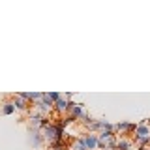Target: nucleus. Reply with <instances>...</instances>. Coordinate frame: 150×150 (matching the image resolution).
Listing matches in <instances>:
<instances>
[{
    "label": "nucleus",
    "instance_id": "nucleus-12",
    "mask_svg": "<svg viewBox=\"0 0 150 150\" xmlns=\"http://www.w3.org/2000/svg\"><path fill=\"white\" fill-rule=\"evenodd\" d=\"M116 148H118V150H129L131 148V141H128V139H118V141H116Z\"/></svg>",
    "mask_w": 150,
    "mask_h": 150
},
{
    "label": "nucleus",
    "instance_id": "nucleus-4",
    "mask_svg": "<svg viewBox=\"0 0 150 150\" xmlns=\"http://www.w3.org/2000/svg\"><path fill=\"white\" fill-rule=\"evenodd\" d=\"M36 107H38V111H40V115H43V112H47L53 107V101L49 100V96H47L45 92H41V100L36 101Z\"/></svg>",
    "mask_w": 150,
    "mask_h": 150
},
{
    "label": "nucleus",
    "instance_id": "nucleus-3",
    "mask_svg": "<svg viewBox=\"0 0 150 150\" xmlns=\"http://www.w3.org/2000/svg\"><path fill=\"white\" fill-rule=\"evenodd\" d=\"M81 143L86 146V150H96L98 148V135L96 133H86L81 137Z\"/></svg>",
    "mask_w": 150,
    "mask_h": 150
},
{
    "label": "nucleus",
    "instance_id": "nucleus-7",
    "mask_svg": "<svg viewBox=\"0 0 150 150\" xmlns=\"http://www.w3.org/2000/svg\"><path fill=\"white\" fill-rule=\"evenodd\" d=\"M135 126L137 124H131V122H118L115 126V131H122V133H131L135 131Z\"/></svg>",
    "mask_w": 150,
    "mask_h": 150
},
{
    "label": "nucleus",
    "instance_id": "nucleus-1",
    "mask_svg": "<svg viewBox=\"0 0 150 150\" xmlns=\"http://www.w3.org/2000/svg\"><path fill=\"white\" fill-rule=\"evenodd\" d=\"M41 135H43V141H49V143H53L54 148H58L60 141L64 137V128L58 124H49L41 129Z\"/></svg>",
    "mask_w": 150,
    "mask_h": 150
},
{
    "label": "nucleus",
    "instance_id": "nucleus-2",
    "mask_svg": "<svg viewBox=\"0 0 150 150\" xmlns=\"http://www.w3.org/2000/svg\"><path fill=\"white\" fill-rule=\"evenodd\" d=\"M144 137H150V126L146 120L139 122L137 126H135V137L133 141H139V139H144Z\"/></svg>",
    "mask_w": 150,
    "mask_h": 150
},
{
    "label": "nucleus",
    "instance_id": "nucleus-10",
    "mask_svg": "<svg viewBox=\"0 0 150 150\" xmlns=\"http://www.w3.org/2000/svg\"><path fill=\"white\" fill-rule=\"evenodd\" d=\"M13 105H15V111H26V109H28V103H26L25 100H21L17 94L13 96Z\"/></svg>",
    "mask_w": 150,
    "mask_h": 150
},
{
    "label": "nucleus",
    "instance_id": "nucleus-11",
    "mask_svg": "<svg viewBox=\"0 0 150 150\" xmlns=\"http://www.w3.org/2000/svg\"><path fill=\"white\" fill-rule=\"evenodd\" d=\"M13 112H15V105H13V101H6L2 105V115L9 116V115H13Z\"/></svg>",
    "mask_w": 150,
    "mask_h": 150
},
{
    "label": "nucleus",
    "instance_id": "nucleus-5",
    "mask_svg": "<svg viewBox=\"0 0 150 150\" xmlns=\"http://www.w3.org/2000/svg\"><path fill=\"white\" fill-rule=\"evenodd\" d=\"M28 135H30V143L32 146H40L41 143H43V135H41V129H36V128H30V131H28Z\"/></svg>",
    "mask_w": 150,
    "mask_h": 150
},
{
    "label": "nucleus",
    "instance_id": "nucleus-13",
    "mask_svg": "<svg viewBox=\"0 0 150 150\" xmlns=\"http://www.w3.org/2000/svg\"><path fill=\"white\" fill-rule=\"evenodd\" d=\"M47 96H49V100L54 103L56 100H60V98H62V94H58V92H47Z\"/></svg>",
    "mask_w": 150,
    "mask_h": 150
},
{
    "label": "nucleus",
    "instance_id": "nucleus-14",
    "mask_svg": "<svg viewBox=\"0 0 150 150\" xmlns=\"http://www.w3.org/2000/svg\"><path fill=\"white\" fill-rule=\"evenodd\" d=\"M73 150H86V146H84V144L81 143V139H79V141H77V143H75V144H73Z\"/></svg>",
    "mask_w": 150,
    "mask_h": 150
},
{
    "label": "nucleus",
    "instance_id": "nucleus-8",
    "mask_svg": "<svg viewBox=\"0 0 150 150\" xmlns=\"http://www.w3.org/2000/svg\"><path fill=\"white\" fill-rule=\"evenodd\" d=\"M69 112H71V118L73 120H79V118L83 120V116H84V109H83L81 103H75L71 109H69Z\"/></svg>",
    "mask_w": 150,
    "mask_h": 150
},
{
    "label": "nucleus",
    "instance_id": "nucleus-6",
    "mask_svg": "<svg viewBox=\"0 0 150 150\" xmlns=\"http://www.w3.org/2000/svg\"><path fill=\"white\" fill-rule=\"evenodd\" d=\"M21 100H25L26 103H32V101H40L41 100V92H21V94H17Z\"/></svg>",
    "mask_w": 150,
    "mask_h": 150
},
{
    "label": "nucleus",
    "instance_id": "nucleus-9",
    "mask_svg": "<svg viewBox=\"0 0 150 150\" xmlns=\"http://www.w3.org/2000/svg\"><path fill=\"white\" fill-rule=\"evenodd\" d=\"M53 107H54V109L58 111V112H66V111H68V100H66V98L62 96L60 100H56V101L53 103Z\"/></svg>",
    "mask_w": 150,
    "mask_h": 150
},
{
    "label": "nucleus",
    "instance_id": "nucleus-15",
    "mask_svg": "<svg viewBox=\"0 0 150 150\" xmlns=\"http://www.w3.org/2000/svg\"><path fill=\"white\" fill-rule=\"evenodd\" d=\"M143 150H150V148H143Z\"/></svg>",
    "mask_w": 150,
    "mask_h": 150
}]
</instances>
